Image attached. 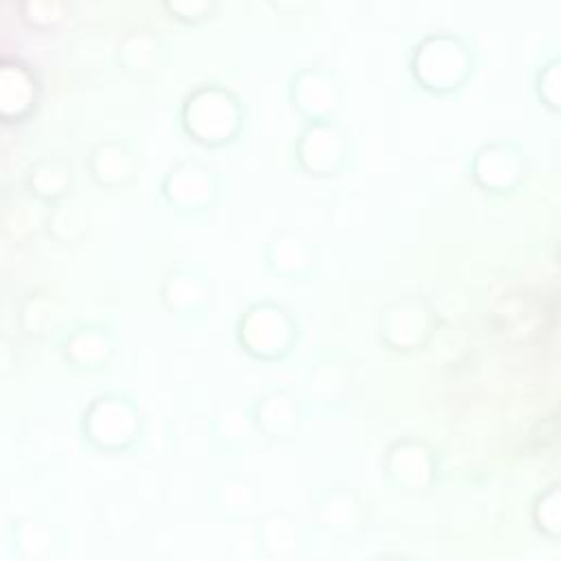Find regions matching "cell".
Instances as JSON below:
<instances>
[{
    "mask_svg": "<svg viewBox=\"0 0 561 561\" xmlns=\"http://www.w3.org/2000/svg\"><path fill=\"white\" fill-rule=\"evenodd\" d=\"M145 416L134 394L103 390L79 414V438L85 449L101 456H125L140 447Z\"/></svg>",
    "mask_w": 561,
    "mask_h": 561,
    "instance_id": "cell-1",
    "label": "cell"
},
{
    "mask_svg": "<svg viewBox=\"0 0 561 561\" xmlns=\"http://www.w3.org/2000/svg\"><path fill=\"white\" fill-rule=\"evenodd\" d=\"M178 123L191 142L204 149H221L239 138L243 129V105L230 88L202 83L184 94Z\"/></svg>",
    "mask_w": 561,
    "mask_h": 561,
    "instance_id": "cell-2",
    "label": "cell"
},
{
    "mask_svg": "<svg viewBox=\"0 0 561 561\" xmlns=\"http://www.w3.org/2000/svg\"><path fill=\"white\" fill-rule=\"evenodd\" d=\"M410 68L425 90L451 92L458 90L471 72V50L454 33H434L419 42Z\"/></svg>",
    "mask_w": 561,
    "mask_h": 561,
    "instance_id": "cell-3",
    "label": "cell"
},
{
    "mask_svg": "<svg viewBox=\"0 0 561 561\" xmlns=\"http://www.w3.org/2000/svg\"><path fill=\"white\" fill-rule=\"evenodd\" d=\"M219 175L206 162L184 158L171 164L160 180V199L180 217L208 213L219 197Z\"/></svg>",
    "mask_w": 561,
    "mask_h": 561,
    "instance_id": "cell-4",
    "label": "cell"
},
{
    "mask_svg": "<svg viewBox=\"0 0 561 561\" xmlns=\"http://www.w3.org/2000/svg\"><path fill=\"white\" fill-rule=\"evenodd\" d=\"M118 351V333L112 324L101 320H83L70 324L59 342L57 353L66 368L72 373L105 370Z\"/></svg>",
    "mask_w": 561,
    "mask_h": 561,
    "instance_id": "cell-5",
    "label": "cell"
},
{
    "mask_svg": "<svg viewBox=\"0 0 561 561\" xmlns=\"http://www.w3.org/2000/svg\"><path fill=\"white\" fill-rule=\"evenodd\" d=\"M296 156L305 171L329 178L342 169L348 156V136L329 118L307 121L296 142Z\"/></svg>",
    "mask_w": 561,
    "mask_h": 561,
    "instance_id": "cell-6",
    "label": "cell"
},
{
    "mask_svg": "<svg viewBox=\"0 0 561 561\" xmlns=\"http://www.w3.org/2000/svg\"><path fill=\"white\" fill-rule=\"evenodd\" d=\"M158 298L164 311L171 313L175 320L191 322L206 311V302H208L206 274L193 263H175L164 272L158 285Z\"/></svg>",
    "mask_w": 561,
    "mask_h": 561,
    "instance_id": "cell-7",
    "label": "cell"
},
{
    "mask_svg": "<svg viewBox=\"0 0 561 561\" xmlns=\"http://www.w3.org/2000/svg\"><path fill=\"white\" fill-rule=\"evenodd\" d=\"M61 541L64 535L48 517L15 515L4 526L7 550L18 561H53Z\"/></svg>",
    "mask_w": 561,
    "mask_h": 561,
    "instance_id": "cell-8",
    "label": "cell"
},
{
    "mask_svg": "<svg viewBox=\"0 0 561 561\" xmlns=\"http://www.w3.org/2000/svg\"><path fill=\"white\" fill-rule=\"evenodd\" d=\"M289 320L280 313L276 305H254L250 307L239 324L237 340L254 357H276L289 340Z\"/></svg>",
    "mask_w": 561,
    "mask_h": 561,
    "instance_id": "cell-9",
    "label": "cell"
},
{
    "mask_svg": "<svg viewBox=\"0 0 561 561\" xmlns=\"http://www.w3.org/2000/svg\"><path fill=\"white\" fill-rule=\"evenodd\" d=\"M337 77L322 66L300 68L289 81V99L307 121L329 118L342 99Z\"/></svg>",
    "mask_w": 561,
    "mask_h": 561,
    "instance_id": "cell-10",
    "label": "cell"
},
{
    "mask_svg": "<svg viewBox=\"0 0 561 561\" xmlns=\"http://www.w3.org/2000/svg\"><path fill=\"white\" fill-rule=\"evenodd\" d=\"M90 180L103 191H123L138 175V158L125 140H99L85 156Z\"/></svg>",
    "mask_w": 561,
    "mask_h": 561,
    "instance_id": "cell-11",
    "label": "cell"
},
{
    "mask_svg": "<svg viewBox=\"0 0 561 561\" xmlns=\"http://www.w3.org/2000/svg\"><path fill=\"white\" fill-rule=\"evenodd\" d=\"M39 103V81L35 72L18 59H0V123L18 125L26 121Z\"/></svg>",
    "mask_w": 561,
    "mask_h": 561,
    "instance_id": "cell-12",
    "label": "cell"
},
{
    "mask_svg": "<svg viewBox=\"0 0 561 561\" xmlns=\"http://www.w3.org/2000/svg\"><path fill=\"white\" fill-rule=\"evenodd\" d=\"M526 158L522 149L511 140L486 142L473 158L476 180L493 191L515 186L524 178Z\"/></svg>",
    "mask_w": 561,
    "mask_h": 561,
    "instance_id": "cell-13",
    "label": "cell"
},
{
    "mask_svg": "<svg viewBox=\"0 0 561 561\" xmlns=\"http://www.w3.org/2000/svg\"><path fill=\"white\" fill-rule=\"evenodd\" d=\"M75 182V171L68 158L46 156L31 164L24 178V186L28 195L42 204L55 206L70 197Z\"/></svg>",
    "mask_w": 561,
    "mask_h": 561,
    "instance_id": "cell-14",
    "label": "cell"
},
{
    "mask_svg": "<svg viewBox=\"0 0 561 561\" xmlns=\"http://www.w3.org/2000/svg\"><path fill=\"white\" fill-rule=\"evenodd\" d=\"M160 57V39L147 28L129 31L116 48V66L127 75L151 72Z\"/></svg>",
    "mask_w": 561,
    "mask_h": 561,
    "instance_id": "cell-15",
    "label": "cell"
},
{
    "mask_svg": "<svg viewBox=\"0 0 561 561\" xmlns=\"http://www.w3.org/2000/svg\"><path fill=\"white\" fill-rule=\"evenodd\" d=\"M18 11L31 31L48 33L66 20L70 4L68 0H20Z\"/></svg>",
    "mask_w": 561,
    "mask_h": 561,
    "instance_id": "cell-16",
    "label": "cell"
},
{
    "mask_svg": "<svg viewBox=\"0 0 561 561\" xmlns=\"http://www.w3.org/2000/svg\"><path fill=\"white\" fill-rule=\"evenodd\" d=\"M85 213L83 208L75 206L70 197L55 204L48 217V232L57 241H72L85 230Z\"/></svg>",
    "mask_w": 561,
    "mask_h": 561,
    "instance_id": "cell-17",
    "label": "cell"
},
{
    "mask_svg": "<svg viewBox=\"0 0 561 561\" xmlns=\"http://www.w3.org/2000/svg\"><path fill=\"white\" fill-rule=\"evenodd\" d=\"M162 7L173 22L195 26L213 18L217 0H162Z\"/></svg>",
    "mask_w": 561,
    "mask_h": 561,
    "instance_id": "cell-18",
    "label": "cell"
},
{
    "mask_svg": "<svg viewBox=\"0 0 561 561\" xmlns=\"http://www.w3.org/2000/svg\"><path fill=\"white\" fill-rule=\"evenodd\" d=\"M535 85L539 99L548 107L561 112V57L550 59L543 68H539Z\"/></svg>",
    "mask_w": 561,
    "mask_h": 561,
    "instance_id": "cell-19",
    "label": "cell"
},
{
    "mask_svg": "<svg viewBox=\"0 0 561 561\" xmlns=\"http://www.w3.org/2000/svg\"><path fill=\"white\" fill-rule=\"evenodd\" d=\"M217 504L226 513L243 511L248 506V489H245V484L241 480H226L217 489Z\"/></svg>",
    "mask_w": 561,
    "mask_h": 561,
    "instance_id": "cell-20",
    "label": "cell"
},
{
    "mask_svg": "<svg viewBox=\"0 0 561 561\" xmlns=\"http://www.w3.org/2000/svg\"><path fill=\"white\" fill-rule=\"evenodd\" d=\"M270 4L283 13H298L307 4V0H270Z\"/></svg>",
    "mask_w": 561,
    "mask_h": 561,
    "instance_id": "cell-21",
    "label": "cell"
}]
</instances>
